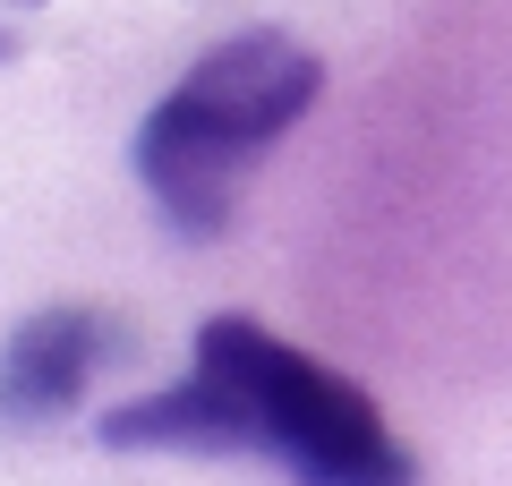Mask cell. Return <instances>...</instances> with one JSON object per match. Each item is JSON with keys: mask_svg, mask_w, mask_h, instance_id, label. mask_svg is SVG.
Here are the masks:
<instances>
[{"mask_svg": "<svg viewBox=\"0 0 512 486\" xmlns=\"http://www.w3.org/2000/svg\"><path fill=\"white\" fill-rule=\"evenodd\" d=\"M316 94H325V60L274 26L214 43L137 128V180L171 231L214 239L239 205V162L299 128Z\"/></svg>", "mask_w": 512, "mask_h": 486, "instance_id": "1", "label": "cell"}, {"mask_svg": "<svg viewBox=\"0 0 512 486\" xmlns=\"http://www.w3.org/2000/svg\"><path fill=\"white\" fill-rule=\"evenodd\" d=\"M197 367L222 376L256 410L265 452H282L299 486H410V452L393 444L376 401H359L308 350H282L274 333L214 316V324H197Z\"/></svg>", "mask_w": 512, "mask_h": 486, "instance_id": "2", "label": "cell"}, {"mask_svg": "<svg viewBox=\"0 0 512 486\" xmlns=\"http://www.w3.org/2000/svg\"><path fill=\"white\" fill-rule=\"evenodd\" d=\"M103 444L111 452H239V444H265V435H256V410L222 376L188 367V376L163 384V393L111 401L103 410Z\"/></svg>", "mask_w": 512, "mask_h": 486, "instance_id": "3", "label": "cell"}, {"mask_svg": "<svg viewBox=\"0 0 512 486\" xmlns=\"http://www.w3.org/2000/svg\"><path fill=\"white\" fill-rule=\"evenodd\" d=\"M103 350H111V333L86 307H43V316H26L9 333V350H0V418H60L86 393Z\"/></svg>", "mask_w": 512, "mask_h": 486, "instance_id": "4", "label": "cell"}, {"mask_svg": "<svg viewBox=\"0 0 512 486\" xmlns=\"http://www.w3.org/2000/svg\"><path fill=\"white\" fill-rule=\"evenodd\" d=\"M18 9H35V0H18Z\"/></svg>", "mask_w": 512, "mask_h": 486, "instance_id": "5", "label": "cell"}]
</instances>
